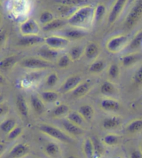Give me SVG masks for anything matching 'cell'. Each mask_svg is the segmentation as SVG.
<instances>
[{
  "instance_id": "cell-1",
  "label": "cell",
  "mask_w": 142,
  "mask_h": 158,
  "mask_svg": "<svg viewBox=\"0 0 142 158\" xmlns=\"http://www.w3.org/2000/svg\"><path fill=\"white\" fill-rule=\"evenodd\" d=\"M94 10L90 5H84L78 8L67 19V24L74 28L85 29L94 22Z\"/></svg>"
},
{
  "instance_id": "cell-2",
  "label": "cell",
  "mask_w": 142,
  "mask_h": 158,
  "mask_svg": "<svg viewBox=\"0 0 142 158\" xmlns=\"http://www.w3.org/2000/svg\"><path fill=\"white\" fill-rule=\"evenodd\" d=\"M142 19V0H136L124 19L123 28L130 31L137 26Z\"/></svg>"
},
{
  "instance_id": "cell-3",
  "label": "cell",
  "mask_w": 142,
  "mask_h": 158,
  "mask_svg": "<svg viewBox=\"0 0 142 158\" xmlns=\"http://www.w3.org/2000/svg\"><path fill=\"white\" fill-rule=\"evenodd\" d=\"M40 131L42 133L53 138L55 140L65 143H72L73 142V138L65 131H62L56 126L47 123L40 124L39 126Z\"/></svg>"
},
{
  "instance_id": "cell-4",
  "label": "cell",
  "mask_w": 142,
  "mask_h": 158,
  "mask_svg": "<svg viewBox=\"0 0 142 158\" xmlns=\"http://www.w3.org/2000/svg\"><path fill=\"white\" fill-rule=\"evenodd\" d=\"M19 65L25 69L31 70H45L53 68L54 64L52 62L44 60L40 57H28L22 60Z\"/></svg>"
},
{
  "instance_id": "cell-5",
  "label": "cell",
  "mask_w": 142,
  "mask_h": 158,
  "mask_svg": "<svg viewBox=\"0 0 142 158\" xmlns=\"http://www.w3.org/2000/svg\"><path fill=\"white\" fill-rule=\"evenodd\" d=\"M128 44V37L127 35H116L108 39L106 44L107 52L111 53H116L123 50Z\"/></svg>"
},
{
  "instance_id": "cell-6",
  "label": "cell",
  "mask_w": 142,
  "mask_h": 158,
  "mask_svg": "<svg viewBox=\"0 0 142 158\" xmlns=\"http://www.w3.org/2000/svg\"><path fill=\"white\" fill-rule=\"evenodd\" d=\"M19 29L22 36L39 35L40 31L39 23L33 18H28L22 22Z\"/></svg>"
},
{
  "instance_id": "cell-7",
  "label": "cell",
  "mask_w": 142,
  "mask_h": 158,
  "mask_svg": "<svg viewBox=\"0 0 142 158\" xmlns=\"http://www.w3.org/2000/svg\"><path fill=\"white\" fill-rule=\"evenodd\" d=\"M69 42L70 40L65 36L53 35L44 38V44L46 46L57 51L65 49L68 46Z\"/></svg>"
},
{
  "instance_id": "cell-8",
  "label": "cell",
  "mask_w": 142,
  "mask_h": 158,
  "mask_svg": "<svg viewBox=\"0 0 142 158\" xmlns=\"http://www.w3.org/2000/svg\"><path fill=\"white\" fill-rule=\"evenodd\" d=\"M128 0H116L109 13L107 22L110 26L114 24L120 17L124 8L127 5Z\"/></svg>"
},
{
  "instance_id": "cell-9",
  "label": "cell",
  "mask_w": 142,
  "mask_h": 158,
  "mask_svg": "<svg viewBox=\"0 0 142 158\" xmlns=\"http://www.w3.org/2000/svg\"><path fill=\"white\" fill-rule=\"evenodd\" d=\"M83 82V78L80 75H72L65 79V81L60 87V92L62 94H66L72 92L79 84Z\"/></svg>"
},
{
  "instance_id": "cell-10",
  "label": "cell",
  "mask_w": 142,
  "mask_h": 158,
  "mask_svg": "<svg viewBox=\"0 0 142 158\" xmlns=\"http://www.w3.org/2000/svg\"><path fill=\"white\" fill-rule=\"evenodd\" d=\"M30 153V147L24 143H18L13 146L8 155V158H23Z\"/></svg>"
},
{
  "instance_id": "cell-11",
  "label": "cell",
  "mask_w": 142,
  "mask_h": 158,
  "mask_svg": "<svg viewBox=\"0 0 142 158\" xmlns=\"http://www.w3.org/2000/svg\"><path fill=\"white\" fill-rule=\"evenodd\" d=\"M44 43V38L40 35L22 36L17 42L16 44L20 47H31L36 46L39 44Z\"/></svg>"
},
{
  "instance_id": "cell-12",
  "label": "cell",
  "mask_w": 142,
  "mask_h": 158,
  "mask_svg": "<svg viewBox=\"0 0 142 158\" xmlns=\"http://www.w3.org/2000/svg\"><path fill=\"white\" fill-rule=\"evenodd\" d=\"M43 75L44 70H34L24 76V78L22 79V83L24 87H30L41 80Z\"/></svg>"
},
{
  "instance_id": "cell-13",
  "label": "cell",
  "mask_w": 142,
  "mask_h": 158,
  "mask_svg": "<svg viewBox=\"0 0 142 158\" xmlns=\"http://www.w3.org/2000/svg\"><path fill=\"white\" fill-rule=\"evenodd\" d=\"M142 58V54L138 52H130L121 58V64L125 68L135 65Z\"/></svg>"
},
{
  "instance_id": "cell-14",
  "label": "cell",
  "mask_w": 142,
  "mask_h": 158,
  "mask_svg": "<svg viewBox=\"0 0 142 158\" xmlns=\"http://www.w3.org/2000/svg\"><path fill=\"white\" fill-rule=\"evenodd\" d=\"M101 108L105 112H116L121 110V103L112 98H105L100 103Z\"/></svg>"
},
{
  "instance_id": "cell-15",
  "label": "cell",
  "mask_w": 142,
  "mask_h": 158,
  "mask_svg": "<svg viewBox=\"0 0 142 158\" xmlns=\"http://www.w3.org/2000/svg\"><path fill=\"white\" fill-rule=\"evenodd\" d=\"M62 126L65 131L71 136H81L84 134V129L82 127L76 125L68 119L62 121Z\"/></svg>"
},
{
  "instance_id": "cell-16",
  "label": "cell",
  "mask_w": 142,
  "mask_h": 158,
  "mask_svg": "<svg viewBox=\"0 0 142 158\" xmlns=\"http://www.w3.org/2000/svg\"><path fill=\"white\" fill-rule=\"evenodd\" d=\"M92 84L90 81L82 82L72 92V95L75 98L84 97L92 89Z\"/></svg>"
},
{
  "instance_id": "cell-17",
  "label": "cell",
  "mask_w": 142,
  "mask_h": 158,
  "mask_svg": "<svg viewBox=\"0 0 142 158\" xmlns=\"http://www.w3.org/2000/svg\"><path fill=\"white\" fill-rule=\"evenodd\" d=\"M101 53V49L95 42H90L85 47L84 56L88 60H95Z\"/></svg>"
},
{
  "instance_id": "cell-18",
  "label": "cell",
  "mask_w": 142,
  "mask_h": 158,
  "mask_svg": "<svg viewBox=\"0 0 142 158\" xmlns=\"http://www.w3.org/2000/svg\"><path fill=\"white\" fill-rule=\"evenodd\" d=\"M15 106L19 114L22 117L27 118L28 117L29 110L26 99L23 95L18 94L15 99Z\"/></svg>"
},
{
  "instance_id": "cell-19",
  "label": "cell",
  "mask_w": 142,
  "mask_h": 158,
  "mask_svg": "<svg viewBox=\"0 0 142 158\" xmlns=\"http://www.w3.org/2000/svg\"><path fill=\"white\" fill-rule=\"evenodd\" d=\"M58 51L52 49V48L47 46L40 48L37 52V55L38 57H40L46 60L52 62V63L53 60H55L58 58Z\"/></svg>"
},
{
  "instance_id": "cell-20",
  "label": "cell",
  "mask_w": 142,
  "mask_h": 158,
  "mask_svg": "<svg viewBox=\"0 0 142 158\" xmlns=\"http://www.w3.org/2000/svg\"><path fill=\"white\" fill-rule=\"evenodd\" d=\"M30 104L33 111L36 114L42 115L45 112L44 102L38 96L32 94L30 97Z\"/></svg>"
},
{
  "instance_id": "cell-21",
  "label": "cell",
  "mask_w": 142,
  "mask_h": 158,
  "mask_svg": "<svg viewBox=\"0 0 142 158\" xmlns=\"http://www.w3.org/2000/svg\"><path fill=\"white\" fill-rule=\"evenodd\" d=\"M122 118L117 116H111L105 118L102 122V126L105 130L112 131L120 127L122 124Z\"/></svg>"
},
{
  "instance_id": "cell-22",
  "label": "cell",
  "mask_w": 142,
  "mask_h": 158,
  "mask_svg": "<svg viewBox=\"0 0 142 158\" xmlns=\"http://www.w3.org/2000/svg\"><path fill=\"white\" fill-rule=\"evenodd\" d=\"M87 31L83 29L74 28L67 29L64 33V36L69 40H78L85 38L87 35Z\"/></svg>"
},
{
  "instance_id": "cell-23",
  "label": "cell",
  "mask_w": 142,
  "mask_h": 158,
  "mask_svg": "<svg viewBox=\"0 0 142 158\" xmlns=\"http://www.w3.org/2000/svg\"><path fill=\"white\" fill-rule=\"evenodd\" d=\"M100 92L103 95L107 97H111L116 95L118 92L117 87L112 81H106L101 84Z\"/></svg>"
},
{
  "instance_id": "cell-24",
  "label": "cell",
  "mask_w": 142,
  "mask_h": 158,
  "mask_svg": "<svg viewBox=\"0 0 142 158\" xmlns=\"http://www.w3.org/2000/svg\"><path fill=\"white\" fill-rule=\"evenodd\" d=\"M44 152L48 157L57 158L61 155L60 146L55 142H48L44 146Z\"/></svg>"
},
{
  "instance_id": "cell-25",
  "label": "cell",
  "mask_w": 142,
  "mask_h": 158,
  "mask_svg": "<svg viewBox=\"0 0 142 158\" xmlns=\"http://www.w3.org/2000/svg\"><path fill=\"white\" fill-rule=\"evenodd\" d=\"M67 24V19H54L49 23L42 26V30L44 32H50L61 29Z\"/></svg>"
},
{
  "instance_id": "cell-26",
  "label": "cell",
  "mask_w": 142,
  "mask_h": 158,
  "mask_svg": "<svg viewBox=\"0 0 142 158\" xmlns=\"http://www.w3.org/2000/svg\"><path fill=\"white\" fill-rule=\"evenodd\" d=\"M78 112L83 116L87 122H91L93 120L95 115L94 109L89 104H86V105L81 106L78 109Z\"/></svg>"
},
{
  "instance_id": "cell-27",
  "label": "cell",
  "mask_w": 142,
  "mask_h": 158,
  "mask_svg": "<svg viewBox=\"0 0 142 158\" xmlns=\"http://www.w3.org/2000/svg\"><path fill=\"white\" fill-rule=\"evenodd\" d=\"M106 68V63L103 60H94L93 63L90 64L88 71L91 74H98L103 72Z\"/></svg>"
},
{
  "instance_id": "cell-28",
  "label": "cell",
  "mask_w": 142,
  "mask_h": 158,
  "mask_svg": "<svg viewBox=\"0 0 142 158\" xmlns=\"http://www.w3.org/2000/svg\"><path fill=\"white\" fill-rule=\"evenodd\" d=\"M60 97L59 92L53 90H47L40 93V98L44 103H53L58 100Z\"/></svg>"
},
{
  "instance_id": "cell-29",
  "label": "cell",
  "mask_w": 142,
  "mask_h": 158,
  "mask_svg": "<svg viewBox=\"0 0 142 158\" xmlns=\"http://www.w3.org/2000/svg\"><path fill=\"white\" fill-rule=\"evenodd\" d=\"M70 108L69 106L65 103H61L57 106L52 112V116L54 118H61L65 116H67L69 113Z\"/></svg>"
},
{
  "instance_id": "cell-30",
  "label": "cell",
  "mask_w": 142,
  "mask_h": 158,
  "mask_svg": "<svg viewBox=\"0 0 142 158\" xmlns=\"http://www.w3.org/2000/svg\"><path fill=\"white\" fill-rule=\"evenodd\" d=\"M142 45V29L136 33L133 38L130 40V42L127 45V49L130 52H135V50H137L141 47Z\"/></svg>"
},
{
  "instance_id": "cell-31",
  "label": "cell",
  "mask_w": 142,
  "mask_h": 158,
  "mask_svg": "<svg viewBox=\"0 0 142 158\" xmlns=\"http://www.w3.org/2000/svg\"><path fill=\"white\" fill-rule=\"evenodd\" d=\"M17 126H18L17 121L13 118H8L2 121L0 125V129L3 133L8 135Z\"/></svg>"
},
{
  "instance_id": "cell-32",
  "label": "cell",
  "mask_w": 142,
  "mask_h": 158,
  "mask_svg": "<svg viewBox=\"0 0 142 158\" xmlns=\"http://www.w3.org/2000/svg\"><path fill=\"white\" fill-rule=\"evenodd\" d=\"M83 152L86 158H94V147L92 140L90 137H87L84 140L83 143Z\"/></svg>"
},
{
  "instance_id": "cell-33",
  "label": "cell",
  "mask_w": 142,
  "mask_h": 158,
  "mask_svg": "<svg viewBox=\"0 0 142 158\" xmlns=\"http://www.w3.org/2000/svg\"><path fill=\"white\" fill-rule=\"evenodd\" d=\"M67 118L69 121H72V123L82 127V128H83L87 122L85 120V118L83 117V116L79 113L78 111H70L69 113L67 114Z\"/></svg>"
},
{
  "instance_id": "cell-34",
  "label": "cell",
  "mask_w": 142,
  "mask_h": 158,
  "mask_svg": "<svg viewBox=\"0 0 142 158\" xmlns=\"http://www.w3.org/2000/svg\"><path fill=\"white\" fill-rule=\"evenodd\" d=\"M84 51L85 48L76 45V46H73L71 48L67 54L69 55L72 62H75L80 60L82 56L84 55Z\"/></svg>"
},
{
  "instance_id": "cell-35",
  "label": "cell",
  "mask_w": 142,
  "mask_h": 158,
  "mask_svg": "<svg viewBox=\"0 0 142 158\" xmlns=\"http://www.w3.org/2000/svg\"><path fill=\"white\" fill-rule=\"evenodd\" d=\"M142 131V118H136L127 124L126 131L130 134H136Z\"/></svg>"
},
{
  "instance_id": "cell-36",
  "label": "cell",
  "mask_w": 142,
  "mask_h": 158,
  "mask_svg": "<svg viewBox=\"0 0 142 158\" xmlns=\"http://www.w3.org/2000/svg\"><path fill=\"white\" fill-rule=\"evenodd\" d=\"M18 58L16 56H10L3 58L0 62V67L2 70H8L18 63Z\"/></svg>"
},
{
  "instance_id": "cell-37",
  "label": "cell",
  "mask_w": 142,
  "mask_h": 158,
  "mask_svg": "<svg viewBox=\"0 0 142 158\" xmlns=\"http://www.w3.org/2000/svg\"><path fill=\"white\" fill-rule=\"evenodd\" d=\"M92 140L94 147V158H101L105 152L103 142H101L96 137L91 138Z\"/></svg>"
},
{
  "instance_id": "cell-38",
  "label": "cell",
  "mask_w": 142,
  "mask_h": 158,
  "mask_svg": "<svg viewBox=\"0 0 142 158\" xmlns=\"http://www.w3.org/2000/svg\"><path fill=\"white\" fill-rule=\"evenodd\" d=\"M103 142L107 146H115L120 142V138L117 135L107 134L103 137Z\"/></svg>"
},
{
  "instance_id": "cell-39",
  "label": "cell",
  "mask_w": 142,
  "mask_h": 158,
  "mask_svg": "<svg viewBox=\"0 0 142 158\" xmlns=\"http://www.w3.org/2000/svg\"><path fill=\"white\" fill-rule=\"evenodd\" d=\"M106 11V8L103 4H98L94 10V22H100L104 17Z\"/></svg>"
},
{
  "instance_id": "cell-40",
  "label": "cell",
  "mask_w": 142,
  "mask_h": 158,
  "mask_svg": "<svg viewBox=\"0 0 142 158\" xmlns=\"http://www.w3.org/2000/svg\"><path fill=\"white\" fill-rule=\"evenodd\" d=\"M107 76L110 80H116L120 76V68L117 64L112 63L107 69Z\"/></svg>"
},
{
  "instance_id": "cell-41",
  "label": "cell",
  "mask_w": 142,
  "mask_h": 158,
  "mask_svg": "<svg viewBox=\"0 0 142 158\" xmlns=\"http://www.w3.org/2000/svg\"><path fill=\"white\" fill-rule=\"evenodd\" d=\"M56 2L62 6H67L69 7H74L76 6L86 5L87 0H56Z\"/></svg>"
},
{
  "instance_id": "cell-42",
  "label": "cell",
  "mask_w": 142,
  "mask_h": 158,
  "mask_svg": "<svg viewBox=\"0 0 142 158\" xmlns=\"http://www.w3.org/2000/svg\"><path fill=\"white\" fill-rule=\"evenodd\" d=\"M72 60H71L70 57L68 54H64L60 56L58 60H57V66L60 69H66L70 65Z\"/></svg>"
},
{
  "instance_id": "cell-43",
  "label": "cell",
  "mask_w": 142,
  "mask_h": 158,
  "mask_svg": "<svg viewBox=\"0 0 142 158\" xmlns=\"http://www.w3.org/2000/svg\"><path fill=\"white\" fill-rule=\"evenodd\" d=\"M54 19V15L51 11L44 10L40 15L39 22L42 24V26H44V25L49 23L50 22H52Z\"/></svg>"
},
{
  "instance_id": "cell-44",
  "label": "cell",
  "mask_w": 142,
  "mask_h": 158,
  "mask_svg": "<svg viewBox=\"0 0 142 158\" xmlns=\"http://www.w3.org/2000/svg\"><path fill=\"white\" fill-rule=\"evenodd\" d=\"M59 81V77L56 72H51L45 78V85L48 87L56 86Z\"/></svg>"
},
{
  "instance_id": "cell-45",
  "label": "cell",
  "mask_w": 142,
  "mask_h": 158,
  "mask_svg": "<svg viewBox=\"0 0 142 158\" xmlns=\"http://www.w3.org/2000/svg\"><path fill=\"white\" fill-rule=\"evenodd\" d=\"M132 83L135 87H142V64L136 70L132 78Z\"/></svg>"
},
{
  "instance_id": "cell-46",
  "label": "cell",
  "mask_w": 142,
  "mask_h": 158,
  "mask_svg": "<svg viewBox=\"0 0 142 158\" xmlns=\"http://www.w3.org/2000/svg\"><path fill=\"white\" fill-rule=\"evenodd\" d=\"M24 132V129L22 127L17 126L14 128L10 133L7 135V140L8 141H13L18 139L22 135Z\"/></svg>"
},
{
  "instance_id": "cell-47",
  "label": "cell",
  "mask_w": 142,
  "mask_h": 158,
  "mask_svg": "<svg viewBox=\"0 0 142 158\" xmlns=\"http://www.w3.org/2000/svg\"><path fill=\"white\" fill-rule=\"evenodd\" d=\"M130 158H142V150L141 148L132 151L130 155Z\"/></svg>"
},
{
  "instance_id": "cell-48",
  "label": "cell",
  "mask_w": 142,
  "mask_h": 158,
  "mask_svg": "<svg viewBox=\"0 0 142 158\" xmlns=\"http://www.w3.org/2000/svg\"><path fill=\"white\" fill-rule=\"evenodd\" d=\"M8 112V107L6 106V104L1 103V107H0V112H1V117H2L4 115H6Z\"/></svg>"
},
{
  "instance_id": "cell-49",
  "label": "cell",
  "mask_w": 142,
  "mask_h": 158,
  "mask_svg": "<svg viewBox=\"0 0 142 158\" xmlns=\"http://www.w3.org/2000/svg\"><path fill=\"white\" fill-rule=\"evenodd\" d=\"M5 149H6V144L3 143V142H2L1 144H0V151H1V156H2L3 153H4Z\"/></svg>"
},
{
  "instance_id": "cell-50",
  "label": "cell",
  "mask_w": 142,
  "mask_h": 158,
  "mask_svg": "<svg viewBox=\"0 0 142 158\" xmlns=\"http://www.w3.org/2000/svg\"><path fill=\"white\" fill-rule=\"evenodd\" d=\"M135 1H136V0H128V2H127V5H130V4H131L132 3L135 2Z\"/></svg>"
},
{
  "instance_id": "cell-51",
  "label": "cell",
  "mask_w": 142,
  "mask_h": 158,
  "mask_svg": "<svg viewBox=\"0 0 142 158\" xmlns=\"http://www.w3.org/2000/svg\"><path fill=\"white\" fill-rule=\"evenodd\" d=\"M67 158H77V157L73 156H68Z\"/></svg>"
},
{
  "instance_id": "cell-52",
  "label": "cell",
  "mask_w": 142,
  "mask_h": 158,
  "mask_svg": "<svg viewBox=\"0 0 142 158\" xmlns=\"http://www.w3.org/2000/svg\"><path fill=\"white\" fill-rule=\"evenodd\" d=\"M114 158H122L121 156H116V157H115Z\"/></svg>"
},
{
  "instance_id": "cell-53",
  "label": "cell",
  "mask_w": 142,
  "mask_h": 158,
  "mask_svg": "<svg viewBox=\"0 0 142 158\" xmlns=\"http://www.w3.org/2000/svg\"><path fill=\"white\" fill-rule=\"evenodd\" d=\"M140 148L141 149V150H142V140H141V145H140Z\"/></svg>"
},
{
  "instance_id": "cell-54",
  "label": "cell",
  "mask_w": 142,
  "mask_h": 158,
  "mask_svg": "<svg viewBox=\"0 0 142 158\" xmlns=\"http://www.w3.org/2000/svg\"><path fill=\"white\" fill-rule=\"evenodd\" d=\"M141 104H142V103H141Z\"/></svg>"
}]
</instances>
